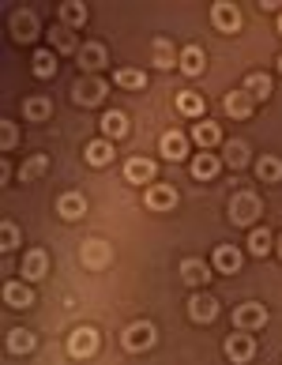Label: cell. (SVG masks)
Returning <instances> with one entry per match:
<instances>
[{"instance_id": "4", "label": "cell", "mask_w": 282, "mask_h": 365, "mask_svg": "<svg viewBox=\"0 0 282 365\" xmlns=\"http://www.w3.org/2000/svg\"><path fill=\"white\" fill-rule=\"evenodd\" d=\"M98 343H102L98 331L83 324V328H75V331L68 335V354H72V358H90V354H98Z\"/></svg>"}, {"instance_id": "30", "label": "cell", "mask_w": 282, "mask_h": 365, "mask_svg": "<svg viewBox=\"0 0 282 365\" xmlns=\"http://www.w3.org/2000/svg\"><path fill=\"white\" fill-rule=\"evenodd\" d=\"M61 19H64V26H83L87 23V4H79V0L61 4Z\"/></svg>"}, {"instance_id": "15", "label": "cell", "mask_w": 282, "mask_h": 365, "mask_svg": "<svg viewBox=\"0 0 282 365\" xmlns=\"http://www.w3.org/2000/svg\"><path fill=\"white\" fill-rule=\"evenodd\" d=\"M87 211V200L83 196H79V192H64L61 200H57V215H61V219H79V215H83Z\"/></svg>"}, {"instance_id": "35", "label": "cell", "mask_w": 282, "mask_h": 365, "mask_svg": "<svg viewBox=\"0 0 282 365\" xmlns=\"http://www.w3.org/2000/svg\"><path fill=\"white\" fill-rule=\"evenodd\" d=\"M46 166H49V158H46V155H34V158H31V162H26V166L19 170V178H23V181H34V178H38V173H42Z\"/></svg>"}, {"instance_id": "34", "label": "cell", "mask_w": 282, "mask_h": 365, "mask_svg": "<svg viewBox=\"0 0 282 365\" xmlns=\"http://www.w3.org/2000/svg\"><path fill=\"white\" fill-rule=\"evenodd\" d=\"M226 162H230L234 170H241L249 162V147L241 143V140H234V143H226Z\"/></svg>"}, {"instance_id": "14", "label": "cell", "mask_w": 282, "mask_h": 365, "mask_svg": "<svg viewBox=\"0 0 282 365\" xmlns=\"http://www.w3.org/2000/svg\"><path fill=\"white\" fill-rule=\"evenodd\" d=\"M49 272V256L42 249H31L23 256V279H42Z\"/></svg>"}, {"instance_id": "5", "label": "cell", "mask_w": 282, "mask_h": 365, "mask_svg": "<svg viewBox=\"0 0 282 365\" xmlns=\"http://www.w3.org/2000/svg\"><path fill=\"white\" fill-rule=\"evenodd\" d=\"M211 23L219 26V31H226V34L241 31V11H237V4H230V0H219V4L211 8Z\"/></svg>"}, {"instance_id": "27", "label": "cell", "mask_w": 282, "mask_h": 365, "mask_svg": "<svg viewBox=\"0 0 282 365\" xmlns=\"http://www.w3.org/2000/svg\"><path fill=\"white\" fill-rule=\"evenodd\" d=\"M49 113H53V102L42 98V94H38V98H26V102H23V117H26V120H46Z\"/></svg>"}, {"instance_id": "29", "label": "cell", "mask_w": 282, "mask_h": 365, "mask_svg": "<svg viewBox=\"0 0 282 365\" xmlns=\"http://www.w3.org/2000/svg\"><path fill=\"white\" fill-rule=\"evenodd\" d=\"M219 166H222V162L219 158H214V155H196V162H192V173H196V178L199 181H211L214 178V173H219Z\"/></svg>"}, {"instance_id": "26", "label": "cell", "mask_w": 282, "mask_h": 365, "mask_svg": "<svg viewBox=\"0 0 282 365\" xmlns=\"http://www.w3.org/2000/svg\"><path fill=\"white\" fill-rule=\"evenodd\" d=\"M11 26H16V38H23V42H31V38L38 34V19L31 16V11H16V16H11Z\"/></svg>"}, {"instance_id": "12", "label": "cell", "mask_w": 282, "mask_h": 365, "mask_svg": "<svg viewBox=\"0 0 282 365\" xmlns=\"http://www.w3.org/2000/svg\"><path fill=\"white\" fill-rule=\"evenodd\" d=\"M188 317L207 324V320L219 317V302H214V297H207V294H196L192 302H188Z\"/></svg>"}, {"instance_id": "2", "label": "cell", "mask_w": 282, "mask_h": 365, "mask_svg": "<svg viewBox=\"0 0 282 365\" xmlns=\"http://www.w3.org/2000/svg\"><path fill=\"white\" fill-rule=\"evenodd\" d=\"M263 324H267V309L260 302H245V305L234 309V328L237 331H256Z\"/></svg>"}, {"instance_id": "38", "label": "cell", "mask_w": 282, "mask_h": 365, "mask_svg": "<svg viewBox=\"0 0 282 365\" xmlns=\"http://www.w3.org/2000/svg\"><path fill=\"white\" fill-rule=\"evenodd\" d=\"M19 245V226L16 222H4V252H11Z\"/></svg>"}, {"instance_id": "7", "label": "cell", "mask_w": 282, "mask_h": 365, "mask_svg": "<svg viewBox=\"0 0 282 365\" xmlns=\"http://www.w3.org/2000/svg\"><path fill=\"white\" fill-rule=\"evenodd\" d=\"M143 204L151 211H169L173 204H177V188H173V185H151V188H147V196H143Z\"/></svg>"}, {"instance_id": "32", "label": "cell", "mask_w": 282, "mask_h": 365, "mask_svg": "<svg viewBox=\"0 0 282 365\" xmlns=\"http://www.w3.org/2000/svg\"><path fill=\"white\" fill-rule=\"evenodd\" d=\"M8 350H11V354H26V350H34V335L26 328L8 331Z\"/></svg>"}, {"instance_id": "3", "label": "cell", "mask_w": 282, "mask_h": 365, "mask_svg": "<svg viewBox=\"0 0 282 365\" xmlns=\"http://www.w3.org/2000/svg\"><path fill=\"white\" fill-rule=\"evenodd\" d=\"M155 346V324L151 320H136L125 328V350H132V354H140V350Z\"/></svg>"}, {"instance_id": "20", "label": "cell", "mask_w": 282, "mask_h": 365, "mask_svg": "<svg viewBox=\"0 0 282 365\" xmlns=\"http://www.w3.org/2000/svg\"><path fill=\"white\" fill-rule=\"evenodd\" d=\"M79 64H83V68H102L105 64V46L102 42H87V46H79Z\"/></svg>"}, {"instance_id": "40", "label": "cell", "mask_w": 282, "mask_h": 365, "mask_svg": "<svg viewBox=\"0 0 282 365\" xmlns=\"http://www.w3.org/2000/svg\"><path fill=\"white\" fill-rule=\"evenodd\" d=\"M278 256H282V237H278Z\"/></svg>"}, {"instance_id": "11", "label": "cell", "mask_w": 282, "mask_h": 365, "mask_svg": "<svg viewBox=\"0 0 282 365\" xmlns=\"http://www.w3.org/2000/svg\"><path fill=\"white\" fill-rule=\"evenodd\" d=\"M177 64H181V72H184V76H199V72L207 68V53L199 49V46H184Z\"/></svg>"}, {"instance_id": "41", "label": "cell", "mask_w": 282, "mask_h": 365, "mask_svg": "<svg viewBox=\"0 0 282 365\" xmlns=\"http://www.w3.org/2000/svg\"><path fill=\"white\" fill-rule=\"evenodd\" d=\"M278 34H282V16H278Z\"/></svg>"}, {"instance_id": "19", "label": "cell", "mask_w": 282, "mask_h": 365, "mask_svg": "<svg viewBox=\"0 0 282 365\" xmlns=\"http://www.w3.org/2000/svg\"><path fill=\"white\" fill-rule=\"evenodd\" d=\"M256 178H260L263 185H275V181H282V158H275V155H263V158L256 162Z\"/></svg>"}, {"instance_id": "28", "label": "cell", "mask_w": 282, "mask_h": 365, "mask_svg": "<svg viewBox=\"0 0 282 365\" xmlns=\"http://www.w3.org/2000/svg\"><path fill=\"white\" fill-rule=\"evenodd\" d=\"M113 83L125 87V91H143V87H147V76H143L140 68H120V72L113 76Z\"/></svg>"}, {"instance_id": "24", "label": "cell", "mask_w": 282, "mask_h": 365, "mask_svg": "<svg viewBox=\"0 0 282 365\" xmlns=\"http://www.w3.org/2000/svg\"><path fill=\"white\" fill-rule=\"evenodd\" d=\"M4 302L11 309H26V305H34V294L26 290L23 282H8V287H4Z\"/></svg>"}, {"instance_id": "36", "label": "cell", "mask_w": 282, "mask_h": 365, "mask_svg": "<svg viewBox=\"0 0 282 365\" xmlns=\"http://www.w3.org/2000/svg\"><path fill=\"white\" fill-rule=\"evenodd\" d=\"M155 64H158V68H169V64H173V46L166 42V38H158V42H155Z\"/></svg>"}, {"instance_id": "9", "label": "cell", "mask_w": 282, "mask_h": 365, "mask_svg": "<svg viewBox=\"0 0 282 365\" xmlns=\"http://www.w3.org/2000/svg\"><path fill=\"white\" fill-rule=\"evenodd\" d=\"M72 98H75V106H98L105 98V83L102 79H79Z\"/></svg>"}, {"instance_id": "37", "label": "cell", "mask_w": 282, "mask_h": 365, "mask_svg": "<svg viewBox=\"0 0 282 365\" xmlns=\"http://www.w3.org/2000/svg\"><path fill=\"white\" fill-rule=\"evenodd\" d=\"M53 42H57V49H64V53H72V49H75L72 26H57V31H53ZM75 53H79V49H75Z\"/></svg>"}, {"instance_id": "23", "label": "cell", "mask_w": 282, "mask_h": 365, "mask_svg": "<svg viewBox=\"0 0 282 365\" xmlns=\"http://www.w3.org/2000/svg\"><path fill=\"white\" fill-rule=\"evenodd\" d=\"M87 162H90V166H105V162H113V143L110 140H90L87 143Z\"/></svg>"}, {"instance_id": "6", "label": "cell", "mask_w": 282, "mask_h": 365, "mask_svg": "<svg viewBox=\"0 0 282 365\" xmlns=\"http://www.w3.org/2000/svg\"><path fill=\"white\" fill-rule=\"evenodd\" d=\"M252 354H256V343H252V335L249 331H237L226 339V358H230L234 365H245Z\"/></svg>"}, {"instance_id": "18", "label": "cell", "mask_w": 282, "mask_h": 365, "mask_svg": "<svg viewBox=\"0 0 282 365\" xmlns=\"http://www.w3.org/2000/svg\"><path fill=\"white\" fill-rule=\"evenodd\" d=\"M214 267H219L222 275H234L241 267V252L234 245H219V249H214Z\"/></svg>"}, {"instance_id": "1", "label": "cell", "mask_w": 282, "mask_h": 365, "mask_svg": "<svg viewBox=\"0 0 282 365\" xmlns=\"http://www.w3.org/2000/svg\"><path fill=\"white\" fill-rule=\"evenodd\" d=\"M260 215H263V204H260L256 192H234V200H230V222L252 226Z\"/></svg>"}, {"instance_id": "33", "label": "cell", "mask_w": 282, "mask_h": 365, "mask_svg": "<svg viewBox=\"0 0 282 365\" xmlns=\"http://www.w3.org/2000/svg\"><path fill=\"white\" fill-rule=\"evenodd\" d=\"M271 245H275V237L267 234V230H252V234H249V249H252V256H267V252H271Z\"/></svg>"}, {"instance_id": "10", "label": "cell", "mask_w": 282, "mask_h": 365, "mask_svg": "<svg viewBox=\"0 0 282 365\" xmlns=\"http://www.w3.org/2000/svg\"><path fill=\"white\" fill-rule=\"evenodd\" d=\"M125 178H128L132 185H147V181H155V162H151V158H143V155L128 158V162H125Z\"/></svg>"}, {"instance_id": "8", "label": "cell", "mask_w": 282, "mask_h": 365, "mask_svg": "<svg viewBox=\"0 0 282 365\" xmlns=\"http://www.w3.org/2000/svg\"><path fill=\"white\" fill-rule=\"evenodd\" d=\"M252 102H256V98H252V94L241 87V91H230V94L222 98V110L230 113V117H237V120H245V117L252 113Z\"/></svg>"}, {"instance_id": "31", "label": "cell", "mask_w": 282, "mask_h": 365, "mask_svg": "<svg viewBox=\"0 0 282 365\" xmlns=\"http://www.w3.org/2000/svg\"><path fill=\"white\" fill-rule=\"evenodd\" d=\"M245 91L252 94V98H267V94H271V76H267V72H252L245 79Z\"/></svg>"}, {"instance_id": "22", "label": "cell", "mask_w": 282, "mask_h": 365, "mask_svg": "<svg viewBox=\"0 0 282 365\" xmlns=\"http://www.w3.org/2000/svg\"><path fill=\"white\" fill-rule=\"evenodd\" d=\"M31 64H34V76H38V79L57 76V53H53V49H38Z\"/></svg>"}, {"instance_id": "25", "label": "cell", "mask_w": 282, "mask_h": 365, "mask_svg": "<svg viewBox=\"0 0 282 365\" xmlns=\"http://www.w3.org/2000/svg\"><path fill=\"white\" fill-rule=\"evenodd\" d=\"M204 94H196V91H181L177 94V110L184 113V117H199V113H204Z\"/></svg>"}, {"instance_id": "17", "label": "cell", "mask_w": 282, "mask_h": 365, "mask_svg": "<svg viewBox=\"0 0 282 365\" xmlns=\"http://www.w3.org/2000/svg\"><path fill=\"white\" fill-rule=\"evenodd\" d=\"M192 140H196V143H199V147H204V151H207V147L222 143V128L214 125V120H199V125L192 128Z\"/></svg>"}, {"instance_id": "16", "label": "cell", "mask_w": 282, "mask_h": 365, "mask_svg": "<svg viewBox=\"0 0 282 365\" xmlns=\"http://www.w3.org/2000/svg\"><path fill=\"white\" fill-rule=\"evenodd\" d=\"M181 279L188 282V287H204V282L211 279V267L204 260H184L181 264Z\"/></svg>"}, {"instance_id": "13", "label": "cell", "mask_w": 282, "mask_h": 365, "mask_svg": "<svg viewBox=\"0 0 282 365\" xmlns=\"http://www.w3.org/2000/svg\"><path fill=\"white\" fill-rule=\"evenodd\" d=\"M102 132H105V140H125L128 136V117L125 113H120V110H110V113H105L102 117Z\"/></svg>"}, {"instance_id": "42", "label": "cell", "mask_w": 282, "mask_h": 365, "mask_svg": "<svg viewBox=\"0 0 282 365\" xmlns=\"http://www.w3.org/2000/svg\"><path fill=\"white\" fill-rule=\"evenodd\" d=\"M278 72H282V57H278Z\"/></svg>"}, {"instance_id": "39", "label": "cell", "mask_w": 282, "mask_h": 365, "mask_svg": "<svg viewBox=\"0 0 282 365\" xmlns=\"http://www.w3.org/2000/svg\"><path fill=\"white\" fill-rule=\"evenodd\" d=\"M16 140H19V132H16V125H11V120H4V151H11V147H16Z\"/></svg>"}, {"instance_id": "21", "label": "cell", "mask_w": 282, "mask_h": 365, "mask_svg": "<svg viewBox=\"0 0 282 365\" xmlns=\"http://www.w3.org/2000/svg\"><path fill=\"white\" fill-rule=\"evenodd\" d=\"M162 155L169 162H181L188 155V140L181 136V132H166V136H162Z\"/></svg>"}]
</instances>
